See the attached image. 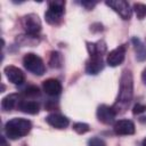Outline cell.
I'll return each instance as SVG.
<instances>
[{"label": "cell", "instance_id": "6da1fadb", "mask_svg": "<svg viewBox=\"0 0 146 146\" xmlns=\"http://www.w3.org/2000/svg\"><path fill=\"white\" fill-rule=\"evenodd\" d=\"M133 95V79H132V73L128 70H124L122 72L121 79H120V90H119V96L113 105V108L116 114L124 113L130 105V102L132 99Z\"/></svg>", "mask_w": 146, "mask_h": 146}, {"label": "cell", "instance_id": "7a4b0ae2", "mask_svg": "<svg viewBox=\"0 0 146 146\" xmlns=\"http://www.w3.org/2000/svg\"><path fill=\"white\" fill-rule=\"evenodd\" d=\"M32 128L31 121L23 117H15L9 120L5 125L6 135L10 139H19L26 136Z\"/></svg>", "mask_w": 146, "mask_h": 146}, {"label": "cell", "instance_id": "3957f363", "mask_svg": "<svg viewBox=\"0 0 146 146\" xmlns=\"http://www.w3.org/2000/svg\"><path fill=\"white\" fill-rule=\"evenodd\" d=\"M64 8H65V1H50L48 3V10L44 14L47 23L51 25H56L62 21V17L64 15Z\"/></svg>", "mask_w": 146, "mask_h": 146}, {"label": "cell", "instance_id": "277c9868", "mask_svg": "<svg viewBox=\"0 0 146 146\" xmlns=\"http://www.w3.org/2000/svg\"><path fill=\"white\" fill-rule=\"evenodd\" d=\"M23 64L27 71H30L31 73L35 75H42L46 72V66H44L43 60L33 52H29L24 56Z\"/></svg>", "mask_w": 146, "mask_h": 146}, {"label": "cell", "instance_id": "5b68a950", "mask_svg": "<svg viewBox=\"0 0 146 146\" xmlns=\"http://www.w3.org/2000/svg\"><path fill=\"white\" fill-rule=\"evenodd\" d=\"M23 27L30 35H36L41 31V21L38 15L29 14L23 17Z\"/></svg>", "mask_w": 146, "mask_h": 146}, {"label": "cell", "instance_id": "8992f818", "mask_svg": "<svg viewBox=\"0 0 146 146\" xmlns=\"http://www.w3.org/2000/svg\"><path fill=\"white\" fill-rule=\"evenodd\" d=\"M106 5L111 7L115 13H117L122 19H130L131 18V9L127 1L124 0H111L106 1Z\"/></svg>", "mask_w": 146, "mask_h": 146}, {"label": "cell", "instance_id": "52a82bcc", "mask_svg": "<svg viewBox=\"0 0 146 146\" xmlns=\"http://www.w3.org/2000/svg\"><path fill=\"white\" fill-rule=\"evenodd\" d=\"M116 116V113L113 108V106L107 105H100L97 108V119L104 124H111L114 122V119Z\"/></svg>", "mask_w": 146, "mask_h": 146}, {"label": "cell", "instance_id": "ba28073f", "mask_svg": "<svg viewBox=\"0 0 146 146\" xmlns=\"http://www.w3.org/2000/svg\"><path fill=\"white\" fill-rule=\"evenodd\" d=\"M124 57H125V47L124 46H119L117 48H115V49H113L112 51L108 52L106 62L110 66L115 67V66H119L120 64L123 63Z\"/></svg>", "mask_w": 146, "mask_h": 146}, {"label": "cell", "instance_id": "9c48e42d", "mask_svg": "<svg viewBox=\"0 0 146 146\" xmlns=\"http://www.w3.org/2000/svg\"><path fill=\"white\" fill-rule=\"evenodd\" d=\"M113 130L116 135L120 136H128V135H133L135 133V124L130 120H119L117 122L114 123Z\"/></svg>", "mask_w": 146, "mask_h": 146}, {"label": "cell", "instance_id": "30bf717a", "mask_svg": "<svg viewBox=\"0 0 146 146\" xmlns=\"http://www.w3.org/2000/svg\"><path fill=\"white\" fill-rule=\"evenodd\" d=\"M5 74L7 79L14 83V84H22L25 81V75L23 71L16 66H6L5 67Z\"/></svg>", "mask_w": 146, "mask_h": 146}, {"label": "cell", "instance_id": "8fae6325", "mask_svg": "<svg viewBox=\"0 0 146 146\" xmlns=\"http://www.w3.org/2000/svg\"><path fill=\"white\" fill-rule=\"evenodd\" d=\"M104 68V62L102 56H90L86 64V72L88 74H98Z\"/></svg>", "mask_w": 146, "mask_h": 146}, {"label": "cell", "instance_id": "7c38bea8", "mask_svg": "<svg viewBox=\"0 0 146 146\" xmlns=\"http://www.w3.org/2000/svg\"><path fill=\"white\" fill-rule=\"evenodd\" d=\"M43 91L49 96H58L62 92V83L57 79H47L42 83Z\"/></svg>", "mask_w": 146, "mask_h": 146}, {"label": "cell", "instance_id": "4fadbf2b", "mask_svg": "<svg viewBox=\"0 0 146 146\" xmlns=\"http://www.w3.org/2000/svg\"><path fill=\"white\" fill-rule=\"evenodd\" d=\"M46 122L56 128V129H64L68 125L70 121L66 116L62 115V114H57V113H54V114H49L47 117H46Z\"/></svg>", "mask_w": 146, "mask_h": 146}, {"label": "cell", "instance_id": "5bb4252c", "mask_svg": "<svg viewBox=\"0 0 146 146\" xmlns=\"http://www.w3.org/2000/svg\"><path fill=\"white\" fill-rule=\"evenodd\" d=\"M17 108H18L19 111H22L23 113L34 115V114H38V113H39L40 106H39V104H38L36 102H34V100H26V99H24V100H21V102H19Z\"/></svg>", "mask_w": 146, "mask_h": 146}, {"label": "cell", "instance_id": "9a60e30c", "mask_svg": "<svg viewBox=\"0 0 146 146\" xmlns=\"http://www.w3.org/2000/svg\"><path fill=\"white\" fill-rule=\"evenodd\" d=\"M19 95L18 94H10L8 96H6L5 98H2L1 102V107L3 111H11L14 107L18 106L19 104Z\"/></svg>", "mask_w": 146, "mask_h": 146}, {"label": "cell", "instance_id": "2e32d148", "mask_svg": "<svg viewBox=\"0 0 146 146\" xmlns=\"http://www.w3.org/2000/svg\"><path fill=\"white\" fill-rule=\"evenodd\" d=\"M87 48L90 56H103L106 51V43L103 40L98 42H87Z\"/></svg>", "mask_w": 146, "mask_h": 146}, {"label": "cell", "instance_id": "e0dca14e", "mask_svg": "<svg viewBox=\"0 0 146 146\" xmlns=\"http://www.w3.org/2000/svg\"><path fill=\"white\" fill-rule=\"evenodd\" d=\"M132 43H133V48H135V51H136V58L139 62L145 60L146 59V46L138 38H133Z\"/></svg>", "mask_w": 146, "mask_h": 146}, {"label": "cell", "instance_id": "ac0fdd59", "mask_svg": "<svg viewBox=\"0 0 146 146\" xmlns=\"http://www.w3.org/2000/svg\"><path fill=\"white\" fill-rule=\"evenodd\" d=\"M63 63V57L59 52L57 51H52L50 55V59H49V64L51 67H60Z\"/></svg>", "mask_w": 146, "mask_h": 146}, {"label": "cell", "instance_id": "d6986e66", "mask_svg": "<svg viewBox=\"0 0 146 146\" xmlns=\"http://www.w3.org/2000/svg\"><path fill=\"white\" fill-rule=\"evenodd\" d=\"M133 10L136 13V16L139 19H143L144 17H146V5L137 2V3L133 5Z\"/></svg>", "mask_w": 146, "mask_h": 146}, {"label": "cell", "instance_id": "ffe728a7", "mask_svg": "<svg viewBox=\"0 0 146 146\" xmlns=\"http://www.w3.org/2000/svg\"><path fill=\"white\" fill-rule=\"evenodd\" d=\"M73 130H74L76 133H79V135H83V133H86V132H88V131L90 130V127H89V124H87V123L78 122V123H74V124H73Z\"/></svg>", "mask_w": 146, "mask_h": 146}, {"label": "cell", "instance_id": "44dd1931", "mask_svg": "<svg viewBox=\"0 0 146 146\" xmlns=\"http://www.w3.org/2000/svg\"><path fill=\"white\" fill-rule=\"evenodd\" d=\"M39 89L38 87H34V86H30L25 89L24 91V95L27 96V97H35V96H39Z\"/></svg>", "mask_w": 146, "mask_h": 146}, {"label": "cell", "instance_id": "7402d4cb", "mask_svg": "<svg viewBox=\"0 0 146 146\" xmlns=\"http://www.w3.org/2000/svg\"><path fill=\"white\" fill-rule=\"evenodd\" d=\"M88 146H106L105 141L98 137H94L91 139H89L88 141Z\"/></svg>", "mask_w": 146, "mask_h": 146}, {"label": "cell", "instance_id": "603a6c76", "mask_svg": "<svg viewBox=\"0 0 146 146\" xmlns=\"http://www.w3.org/2000/svg\"><path fill=\"white\" fill-rule=\"evenodd\" d=\"M145 111H146V105L145 104H140V103H137L132 108V113L133 114H140V113H143Z\"/></svg>", "mask_w": 146, "mask_h": 146}, {"label": "cell", "instance_id": "cb8c5ba5", "mask_svg": "<svg viewBox=\"0 0 146 146\" xmlns=\"http://www.w3.org/2000/svg\"><path fill=\"white\" fill-rule=\"evenodd\" d=\"M96 3L97 2H81V5L84 6L87 9H92V7L96 6Z\"/></svg>", "mask_w": 146, "mask_h": 146}, {"label": "cell", "instance_id": "d4e9b609", "mask_svg": "<svg viewBox=\"0 0 146 146\" xmlns=\"http://www.w3.org/2000/svg\"><path fill=\"white\" fill-rule=\"evenodd\" d=\"M141 80H143V82L146 84V68L143 71V73H141Z\"/></svg>", "mask_w": 146, "mask_h": 146}, {"label": "cell", "instance_id": "484cf974", "mask_svg": "<svg viewBox=\"0 0 146 146\" xmlns=\"http://www.w3.org/2000/svg\"><path fill=\"white\" fill-rule=\"evenodd\" d=\"M1 146H7V144H6V140H5V138H3V137L1 138Z\"/></svg>", "mask_w": 146, "mask_h": 146}, {"label": "cell", "instance_id": "4316f807", "mask_svg": "<svg viewBox=\"0 0 146 146\" xmlns=\"http://www.w3.org/2000/svg\"><path fill=\"white\" fill-rule=\"evenodd\" d=\"M143 146H146V138L143 140Z\"/></svg>", "mask_w": 146, "mask_h": 146}]
</instances>
